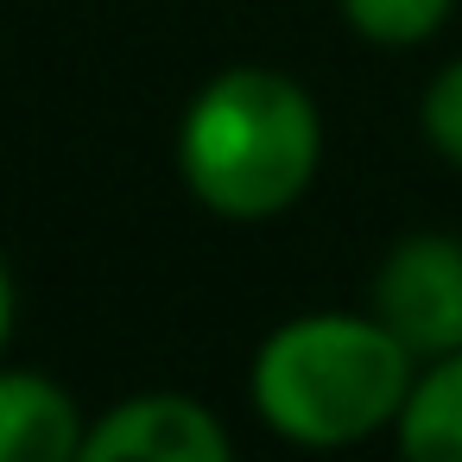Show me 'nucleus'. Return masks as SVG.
Here are the masks:
<instances>
[{"label": "nucleus", "instance_id": "obj_1", "mask_svg": "<svg viewBox=\"0 0 462 462\" xmlns=\"http://www.w3.org/2000/svg\"><path fill=\"white\" fill-rule=\"evenodd\" d=\"M171 159L216 222H279L323 171V108L273 64H228L184 102Z\"/></svg>", "mask_w": 462, "mask_h": 462}, {"label": "nucleus", "instance_id": "obj_2", "mask_svg": "<svg viewBox=\"0 0 462 462\" xmlns=\"http://www.w3.org/2000/svg\"><path fill=\"white\" fill-rule=\"evenodd\" d=\"M418 367L374 310H298L260 336L247 405L291 449H355L399 424Z\"/></svg>", "mask_w": 462, "mask_h": 462}, {"label": "nucleus", "instance_id": "obj_3", "mask_svg": "<svg viewBox=\"0 0 462 462\" xmlns=\"http://www.w3.org/2000/svg\"><path fill=\"white\" fill-rule=\"evenodd\" d=\"M367 310L418 361L462 355V235H443V228L399 235L374 266Z\"/></svg>", "mask_w": 462, "mask_h": 462}, {"label": "nucleus", "instance_id": "obj_4", "mask_svg": "<svg viewBox=\"0 0 462 462\" xmlns=\"http://www.w3.org/2000/svg\"><path fill=\"white\" fill-rule=\"evenodd\" d=\"M77 462H235V437L190 393H134L89 418Z\"/></svg>", "mask_w": 462, "mask_h": 462}, {"label": "nucleus", "instance_id": "obj_5", "mask_svg": "<svg viewBox=\"0 0 462 462\" xmlns=\"http://www.w3.org/2000/svg\"><path fill=\"white\" fill-rule=\"evenodd\" d=\"M83 437L89 418L58 374L0 361V462H77Z\"/></svg>", "mask_w": 462, "mask_h": 462}, {"label": "nucleus", "instance_id": "obj_6", "mask_svg": "<svg viewBox=\"0 0 462 462\" xmlns=\"http://www.w3.org/2000/svg\"><path fill=\"white\" fill-rule=\"evenodd\" d=\"M399 462H462V355L424 361L393 424Z\"/></svg>", "mask_w": 462, "mask_h": 462}, {"label": "nucleus", "instance_id": "obj_7", "mask_svg": "<svg viewBox=\"0 0 462 462\" xmlns=\"http://www.w3.org/2000/svg\"><path fill=\"white\" fill-rule=\"evenodd\" d=\"M336 14L374 51H411V45H430L449 26L456 0H336Z\"/></svg>", "mask_w": 462, "mask_h": 462}, {"label": "nucleus", "instance_id": "obj_8", "mask_svg": "<svg viewBox=\"0 0 462 462\" xmlns=\"http://www.w3.org/2000/svg\"><path fill=\"white\" fill-rule=\"evenodd\" d=\"M418 127H424V146L462 171V58H449L430 83H424V102H418Z\"/></svg>", "mask_w": 462, "mask_h": 462}, {"label": "nucleus", "instance_id": "obj_9", "mask_svg": "<svg viewBox=\"0 0 462 462\" xmlns=\"http://www.w3.org/2000/svg\"><path fill=\"white\" fill-rule=\"evenodd\" d=\"M14 323H20V285H14V266H7V254H0V361H7Z\"/></svg>", "mask_w": 462, "mask_h": 462}]
</instances>
